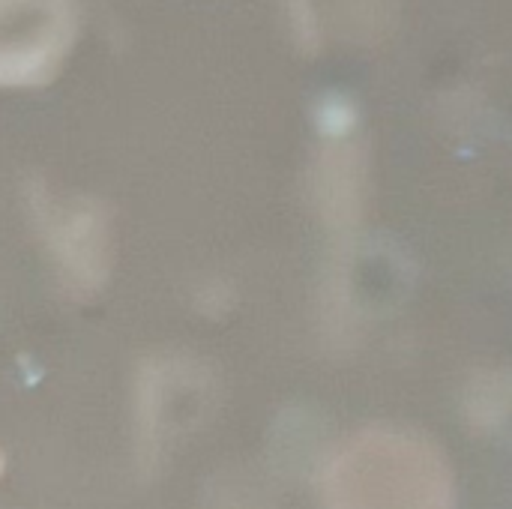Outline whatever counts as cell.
Instances as JSON below:
<instances>
[{
    "label": "cell",
    "mask_w": 512,
    "mask_h": 509,
    "mask_svg": "<svg viewBox=\"0 0 512 509\" xmlns=\"http://www.w3.org/2000/svg\"><path fill=\"white\" fill-rule=\"evenodd\" d=\"M72 0H0V87H39L57 75L75 45Z\"/></svg>",
    "instance_id": "7a4b0ae2"
},
{
    "label": "cell",
    "mask_w": 512,
    "mask_h": 509,
    "mask_svg": "<svg viewBox=\"0 0 512 509\" xmlns=\"http://www.w3.org/2000/svg\"><path fill=\"white\" fill-rule=\"evenodd\" d=\"M36 222L69 288L93 291L108 270V225L93 201L36 198Z\"/></svg>",
    "instance_id": "3957f363"
},
{
    "label": "cell",
    "mask_w": 512,
    "mask_h": 509,
    "mask_svg": "<svg viewBox=\"0 0 512 509\" xmlns=\"http://www.w3.org/2000/svg\"><path fill=\"white\" fill-rule=\"evenodd\" d=\"M318 204L324 222L339 234H351L360 219V168L351 153L330 150L318 171Z\"/></svg>",
    "instance_id": "277c9868"
},
{
    "label": "cell",
    "mask_w": 512,
    "mask_h": 509,
    "mask_svg": "<svg viewBox=\"0 0 512 509\" xmlns=\"http://www.w3.org/2000/svg\"><path fill=\"white\" fill-rule=\"evenodd\" d=\"M0 474H3V453H0Z\"/></svg>",
    "instance_id": "52a82bcc"
},
{
    "label": "cell",
    "mask_w": 512,
    "mask_h": 509,
    "mask_svg": "<svg viewBox=\"0 0 512 509\" xmlns=\"http://www.w3.org/2000/svg\"><path fill=\"white\" fill-rule=\"evenodd\" d=\"M291 6H294V12H297L294 18H297L300 24H306V21H309V15H306V3H303V0H291Z\"/></svg>",
    "instance_id": "8992f818"
},
{
    "label": "cell",
    "mask_w": 512,
    "mask_h": 509,
    "mask_svg": "<svg viewBox=\"0 0 512 509\" xmlns=\"http://www.w3.org/2000/svg\"><path fill=\"white\" fill-rule=\"evenodd\" d=\"M453 495L444 450L396 426L357 432L321 474L324 509H453Z\"/></svg>",
    "instance_id": "6da1fadb"
},
{
    "label": "cell",
    "mask_w": 512,
    "mask_h": 509,
    "mask_svg": "<svg viewBox=\"0 0 512 509\" xmlns=\"http://www.w3.org/2000/svg\"><path fill=\"white\" fill-rule=\"evenodd\" d=\"M512 417V372H480L465 393V420L477 432L498 429Z\"/></svg>",
    "instance_id": "5b68a950"
}]
</instances>
